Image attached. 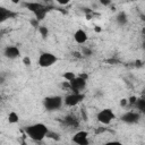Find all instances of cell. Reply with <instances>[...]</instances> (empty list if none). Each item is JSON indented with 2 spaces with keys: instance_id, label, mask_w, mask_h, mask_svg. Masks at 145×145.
I'll return each mask as SVG.
<instances>
[{
  "instance_id": "1",
  "label": "cell",
  "mask_w": 145,
  "mask_h": 145,
  "mask_svg": "<svg viewBox=\"0 0 145 145\" xmlns=\"http://www.w3.org/2000/svg\"><path fill=\"white\" fill-rule=\"evenodd\" d=\"M24 130H25L26 135L35 142L43 140L44 138H46L48 133H49L48 126L42 123V122H36V123H33V125H28V126L25 127Z\"/></svg>"
},
{
  "instance_id": "2",
  "label": "cell",
  "mask_w": 145,
  "mask_h": 145,
  "mask_svg": "<svg viewBox=\"0 0 145 145\" xmlns=\"http://www.w3.org/2000/svg\"><path fill=\"white\" fill-rule=\"evenodd\" d=\"M62 104H63V99L60 95L46 96L43 100V105L46 111H57L62 106Z\"/></svg>"
},
{
  "instance_id": "3",
  "label": "cell",
  "mask_w": 145,
  "mask_h": 145,
  "mask_svg": "<svg viewBox=\"0 0 145 145\" xmlns=\"http://www.w3.org/2000/svg\"><path fill=\"white\" fill-rule=\"evenodd\" d=\"M86 79H87L86 75L76 76L72 80L68 82L69 83V88L74 93H82L85 89V87H86Z\"/></svg>"
},
{
  "instance_id": "4",
  "label": "cell",
  "mask_w": 145,
  "mask_h": 145,
  "mask_svg": "<svg viewBox=\"0 0 145 145\" xmlns=\"http://www.w3.org/2000/svg\"><path fill=\"white\" fill-rule=\"evenodd\" d=\"M114 119H116V114L109 108H104L100 110L96 114V120L102 125H110Z\"/></svg>"
},
{
  "instance_id": "5",
  "label": "cell",
  "mask_w": 145,
  "mask_h": 145,
  "mask_svg": "<svg viewBox=\"0 0 145 145\" xmlns=\"http://www.w3.org/2000/svg\"><path fill=\"white\" fill-rule=\"evenodd\" d=\"M24 6L35 15L37 20L43 19L45 14H46L45 7L43 5H41V3H39V2H26V3H24Z\"/></svg>"
},
{
  "instance_id": "6",
  "label": "cell",
  "mask_w": 145,
  "mask_h": 145,
  "mask_svg": "<svg viewBox=\"0 0 145 145\" xmlns=\"http://www.w3.org/2000/svg\"><path fill=\"white\" fill-rule=\"evenodd\" d=\"M57 61H58V58L53 53H51V52H42L40 54V57H39L37 63L42 68H49V67L53 66Z\"/></svg>"
},
{
  "instance_id": "7",
  "label": "cell",
  "mask_w": 145,
  "mask_h": 145,
  "mask_svg": "<svg viewBox=\"0 0 145 145\" xmlns=\"http://www.w3.org/2000/svg\"><path fill=\"white\" fill-rule=\"evenodd\" d=\"M84 97H85V95L83 93H74L72 92V93H70V94H68V95L65 96L63 103L67 106L72 108V106H76L77 104H79L84 100Z\"/></svg>"
},
{
  "instance_id": "8",
  "label": "cell",
  "mask_w": 145,
  "mask_h": 145,
  "mask_svg": "<svg viewBox=\"0 0 145 145\" xmlns=\"http://www.w3.org/2000/svg\"><path fill=\"white\" fill-rule=\"evenodd\" d=\"M71 142L75 143L76 145H88L89 140H88V133L85 130H79L77 133L74 134Z\"/></svg>"
},
{
  "instance_id": "9",
  "label": "cell",
  "mask_w": 145,
  "mask_h": 145,
  "mask_svg": "<svg viewBox=\"0 0 145 145\" xmlns=\"http://www.w3.org/2000/svg\"><path fill=\"white\" fill-rule=\"evenodd\" d=\"M121 121L125 122V123H128V125H134V123H137L140 119V116L138 112H135V111H127L125 112L121 117H120Z\"/></svg>"
},
{
  "instance_id": "10",
  "label": "cell",
  "mask_w": 145,
  "mask_h": 145,
  "mask_svg": "<svg viewBox=\"0 0 145 145\" xmlns=\"http://www.w3.org/2000/svg\"><path fill=\"white\" fill-rule=\"evenodd\" d=\"M3 56L7 59L15 60V59H17L20 56V50L16 45H8V46H6L3 49Z\"/></svg>"
},
{
  "instance_id": "11",
  "label": "cell",
  "mask_w": 145,
  "mask_h": 145,
  "mask_svg": "<svg viewBox=\"0 0 145 145\" xmlns=\"http://www.w3.org/2000/svg\"><path fill=\"white\" fill-rule=\"evenodd\" d=\"M74 40H75V42L78 43V44H84V43L87 42L88 35H87V33H86L84 29L79 28V29H77V31L74 33Z\"/></svg>"
},
{
  "instance_id": "12",
  "label": "cell",
  "mask_w": 145,
  "mask_h": 145,
  "mask_svg": "<svg viewBox=\"0 0 145 145\" xmlns=\"http://www.w3.org/2000/svg\"><path fill=\"white\" fill-rule=\"evenodd\" d=\"M15 15H16V14L12 12L11 10L6 9L5 7H0V23H3V22H6L7 19L12 18Z\"/></svg>"
},
{
  "instance_id": "13",
  "label": "cell",
  "mask_w": 145,
  "mask_h": 145,
  "mask_svg": "<svg viewBox=\"0 0 145 145\" xmlns=\"http://www.w3.org/2000/svg\"><path fill=\"white\" fill-rule=\"evenodd\" d=\"M127 15H126V12H123V11H120L118 15H117V17H116V22L119 24V25H121V26H123V25H126L127 24Z\"/></svg>"
},
{
  "instance_id": "14",
  "label": "cell",
  "mask_w": 145,
  "mask_h": 145,
  "mask_svg": "<svg viewBox=\"0 0 145 145\" xmlns=\"http://www.w3.org/2000/svg\"><path fill=\"white\" fill-rule=\"evenodd\" d=\"M65 122H66V125L72 126V127H76V126L78 125V121H77L76 118L72 117V116H67V117H65Z\"/></svg>"
},
{
  "instance_id": "15",
  "label": "cell",
  "mask_w": 145,
  "mask_h": 145,
  "mask_svg": "<svg viewBox=\"0 0 145 145\" xmlns=\"http://www.w3.org/2000/svg\"><path fill=\"white\" fill-rule=\"evenodd\" d=\"M135 106H136L140 112H143V113L145 114V99H137Z\"/></svg>"
},
{
  "instance_id": "16",
  "label": "cell",
  "mask_w": 145,
  "mask_h": 145,
  "mask_svg": "<svg viewBox=\"0 0 145 145\" xmlns=\"http://www.w3.org/2000/svg\"><path fill=\"white\" fill-rule=\"evenodd\" d=\"M18 120H19V117H18V114L15 111L9 112V114H8V121H9V123H17Z\"/></svg>"
},
{
  "instance_id": "17",
  "label": "cell",
  "mask_w": 145,
  "mask_h": 145,
  "mask_svg": "<svg viewBox=\"0 0 145 145\" xmlns=\"http://www.w3.org/2000/svg\"><path fill=\"white\" fill-rule=\"evenodd\" d=\"M48 138H51V139H54V140H59L60 139V135L58 134V133H54V131H50L49 130V133H48V136H46Z\"/></svg>"
},
{
  "instance_id": "18",
  "label": "cell",
  "mask_w": 145,
  "mask_h": 145,
  "mask_svg": "<svg viewBox=\"0 0 145 145\" xmlns=\"http://www.w3.org/2000/svg\"><path fill=\"white\" fill-rule=\"evenodd\" d=\"M75 77H76V76H75V74H74V72H71V71H68V72L63 74V78H65L67 82H70V80H72Z\"/></svg>"
},
{
  "instance_id": "19",
  "label": "cell",
  "mask_w": 145,
  "mask_h": 145,
  "mask_svg": "<svg viewBox=\"0 0 145 145\" xmlns=\"http://www.w3.org/2000/svg\"><path fill=\"white\" fill-rule=\"evenodd\" d=\"M39 32L41 33L42 37H46L48 34H49V31H48V28H46L45 26H40V27H39Z\"/></svg>"
},
{
  "instance_id": "20",
  "label": "cell",
  "mask_w": 145,
  "mask_h": 145,
  "mask_svg": "<svg viewBox=\"0 0 145 145\" xmlns=\"http://www.w3.org/2000/svg\"><path fill=\"white\" fill-rule=\"evenodd\" d=\"M82 54H84V56L88 57V56H91V54H92V50H91V49L83 48V49H82Z\"/></svg>"
},
{
  "instance_id": "21",
  "label": "cell",
  "mask_w": 145,
  "mask_h": 145,
  "mask_svg": "<svg viewBox=\"0 0 145 145\" xmlns=\"http://www.w3.org/2000/svg\"><path fill=\"white\" fill-rule=\"evenodd\" d=\"M103 145H123V144L121 142H118V140H110V142H106Z\"/></svg>"
},
{
  "instance_id": "22",
  "label": "cell",
  "mask_w": 145,
  "mask_h": 145,
  "mask_svg": "<svg viewBox=\"0 0 145 145\" xmlns=\"http://www.w3.org/2000/svg\"><path fill=\"white\" fill-rule=\"evenodd\" d=\"M23 62H24V65H25V66H31V63H32V61H31V58H29V57H24Z\"/></svg>"
},
{
  "instance_id": "23",
  "label": "cell",
  "mask_w": 145,
  "mask_h": 145,
  "mask_svg": "<svg viewBox=\"0 0 145 145\" xmlns=\"http://www.w3.org/2000/svg\"><path fill=\"white\" fill-rule=\"evenodd\" d=\"M127 104H128V100H127V99H121L120 105H121V106H126Z\"/></svg>"
},
{
  "instance_id": "24",
  "label": "cell",
  "mask_w": 145,
  "mask_h": 145,
  "mask_svg": "<svg viewBox=\"0 0 145 145\" xmlns=\"http://www.w3.org/2000/svg\"><path fill=\"white\" fill-rule=\"evenodd\" d=\"M143 49L145 50V36H144V40H143Z\"/></svg>"
}]
</instances>
